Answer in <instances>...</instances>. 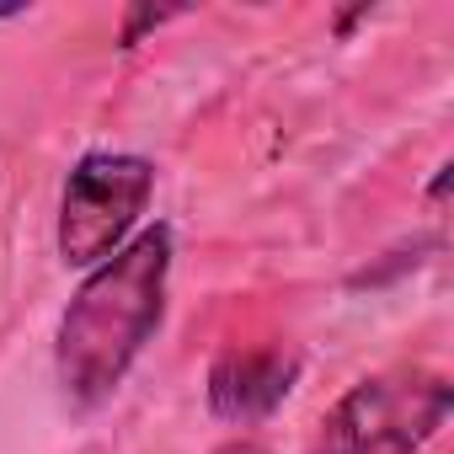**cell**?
<instances>
[{
    "label": "cell",
    "instance_id": "3957f363",
    "mask_svg": "<svg viewBox=\"0 0 454 454\" xmlns=\"http://www.w3.org/2000/svg\"><path fill=\"white\" fill-rule=\"evenodd\" d=\"M454 390L433 369H390L358 380L326 417V454H417L449 422Z\"/></svg>",
    "mask_w": 454,
    "mask_h": 454
},
{
    "label": "cell",
    "instance_id": "5b68a950",
    "mask_svg": "<svg viewBox=\"0 0 454 454\" xmlns=\"http://www.w3.org/2000/svg\"><path fill=\"white\" fill-rule=\"evenodd\" d=\"M171 17H176V12H134V17H129V27H123V49L139 38V27H160V22H171Z\"/></svg>",
    "mask_w": 454,
    "mask_h": 454
},
{
    "label": "cell",
    "instance_id": "7a4b0ae2",
    "mask_svg": "<svg viewBox=\"0 0 454 454\" xmlns=\"http://www.w3.org/2000/svg\"><path fill=\"white\" fill-rule=\"evenodd\" d=\"M155 192V166L123 150H86L59 192V262L65 268H102L113 252L134 241V224L145 219Z\"/></svg>",
    "mask_w": 454,
    "mask_h": 454
},
{
    "label": "cell",
    "instance_id": "8992f818",
    "mask_svg": "<svg viewBox=\"0 0 454 454\" xmlns=\"http://www.w3.org/2000/svg\"><path fill=\"white\" fill-rule=\"evenodd\" d=\"M443 187H449V166H438V176H433V187H427L433 208H443Z\"/></svg>",
    "mask_w": 454,
    "mask_h": 454
},
{
    "label": "cell",
    "instance_id": "6da1fadb",
    "mask_svg": "<svg viewBox=\"0 0 454 454\" xmlns=\"http://www.w3.org/2000/svg\"><path fill=\"white\" fill-rule=\"evenodd\" d=\"M171 252H176L171 224H145L123 252H113L102 268L81 278L54 332V380L70 406L91 411L113 401L145 342L160 332Z\"/></svg>",
    "mask_w": 454,
    "mask_h": 454
},
{
    "label": "cell",
    "instance_id": "277c9868",
    "mask_svg": "<svg viewBox=\"0 0 454 454\" xmlns=\"http://www.w3.org/2000/svg\"><path fill=\"white\" fill-rule=\"evenodd\" d=\"M300 385V353L268 348V353H219L208 364V411L219 422L252 427L273 417L289 390Z\"/></svg>",
    "mask_w": 454,
    "mask_h": 454
}]
</instances>
